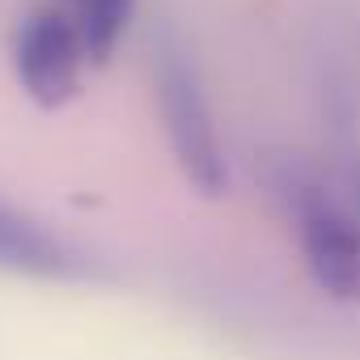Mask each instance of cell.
Masks as SVG:
<instances>
[{
  "instance_id": "1",
  "label": "cell",
  "mask_w": 360,
  "mask_h": 360,
  "mask_svg": "<svg viewBox=\"0 0 360 360\" xmlns=\"http://www.w3.org/2000/svg\"><path fill=\"white\" fill-rule=\"evenodd\" d=\"M153 89H157V110H161V127H165L174 165L183 169V178L200 195H221L229 187V165H225V148L217 136V119L204 98L191 56L174 39L157 43Z\"/></svg>"
},
{
  "instance_id": "2",
  "label": "cell",
  "mask_w": 360,
  "mask_h": 360,
  "mask_svg": "<svg viewBox=\"0 0 360 360\" xmlns=\"http://www.w3.org/2000/svg\"><path fill=\"white\" fill-rule=\"evenodd\" d=\"M297 242L314 284L330 301H360V217L335 200L318 183L301 187L292 200Z\"/></svg>"
},
{
  "instance_id": "3",
  "label": "cell",
  "mask_w": 360,
  "mask_h": 360,
  "mask_svg": "<svg viewBox=\"0 0 360 360\" xmlns=\"http://www.w3.org/2000/svg\"><path fill=\"white\" fill-rule=\"evenodd\" d=\"M85 47L72 26V13L39 9L13 34V72L26 98L43 110H60L81 89Z\"/></svg>"
},
{
  "instance_id": "4",
  "label": "cell",
  "mask_w": 360,
  "mask_h": 360,
  "mask_svg": "<svg viewBox=\"0 0 360 360\" xmlns=\"http://www.w3.org/2000/svg\"><path fill=\"white\" fill-rule=\"evenodd\" d=\"M0 271L30 280H85L94 276V259L30 212L0 200Z\"/></svg>"
},
{
  "instance_id": "5",
  "label": "cell",
  "mask_w": 360,
  "mask_h": 360,
  "mask_svg": "<svg viewBox=\"0 0 360 360\" xmlns=\"http://www.w3.org/2000/svg\"><path fill=\"white\" fill-rule=\"evenodd\" d=\"M136 13V0H72V26L81 34L85 60L106 64Z\"/></svg>"
},
{
  "instance_id": "6",
  "label": "cell",
  "mask_w": 360,
  "mask_h": 360,
  "mask_svg": "<svg viewBox=\"0 0 360 360\" xmlns=\"http://www.w3.org/2000/svg\"><path fill=\"white\" fill-rule=\"evenodd\" d=\"M352 200H356V217H360V165L352 169Z\"/></svg>"
}]
</instances>
